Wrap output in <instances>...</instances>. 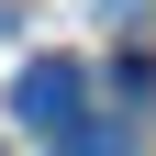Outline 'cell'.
Segmentation results:
<instances>
[{
  "instance_id": "1",
  "label": "cell",
  "mask_w": 156,
  "mask_h": 156,
  "mask_svg": "<svg viewBox=\"0 0 156 156\" xmlns=\"http://www.w3.org/2000/svg\"><path fill=\"white\" fill-rule=\"evenodd\" d=\"M11 112H23V134H45V145H78V134H89V78H78L67 56H34V67L11 78Z\"/></svg>"
}]
</instances>
